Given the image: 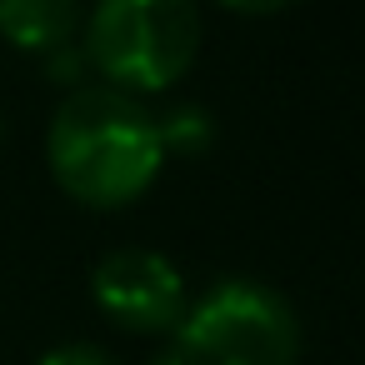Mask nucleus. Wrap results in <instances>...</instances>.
Wrapping results in <instances>:
<instances>
[{
    "label": "nucleus",
    "mask_w": 365,
    "mask_h": 365,
    "mask_svg": "<svg viewBox=\"0 0 365 365\" xmlns=\"http://www.w3.org/2000/svg\"><path fill=\"white\" fill-rule=\"evenodd\" d=\"M91 295L106 320L130 335H170L190 305L175 260L145 245H115L91 270Z\"/></svg>",
    "instance_id": "nucleus-4"
},
{
    "label": "nucleus",
    "mask_w": 365,
    "mask_h": 365,
    "mask_svg": "<svg viewBox=\"0 0 365 365\" xmlns=\"http://www.w3.org/2000/svg\"><path fill=\"white\" fill-rule=\"evenodd\" d=\"M36 365H115V355H106V350L91 345V340H66V345L46 350Z\"/></svg>",
    "instance_id": "nucleus-6"
},
{
    "label": "nucleus",
    "mask_w": 365,
    "mask_h": 365,
    "mask_svg": "<svg viewBox=\"0 0 365 365\" xmlns=\"http://www.w3.org/2000/svg\"><path fill=\"white\" fill-rule=\"evenodd\" d=\"M155 365H300V315L275 285L225 275L185 305Z\"/></svg>",
    "instance_id": "nucleus-2"
},
{
    "label": "nucleus",
    "mask_w": 365,
    "mask_h": 365,
    "mask_svg": "<svg viewBox=\"0 0 365 365\" xmlns=\"http://www.w3.org/2000/svg\"><path fill=\"white\" fill-rule=\"evenodd\" d=\"M46 160L71 200L91 210H120L140 200L165 165L160 115L125 91L81 86L51 115Z\"/></svg>",
    "instance_id": "nucleus-1"
},
{
    "label": "nucleus",
    "mask_w": 365,
    "mask_h": 365,
    "mask_svg": "<svg viewBox=\"0 0 365 365\" xmlns=\"http://www.w3.org/2000/svg\"><path fill=\"white\" fill-rule=\"evenodd\" d=\"M81 51L110 91H125L135 101L170 91L200 56V6L195 0H96Z\"/></svg>",
    "instance_id": "nucleus-3"
},
{
    "label": "nucleus",
    "mask_w": 365,
    "mask_h": 365,
    "mask_svg": "<svg viewBox=\"0 0 365 365\" xmlns=\"http://www.w3.org/2000/svg\"><path fill=\"white\" fill-rule=\"evenodd\" d=\"M81 31V0H0V41L31 51V56H56L71 46Z\"/></svg>",
    "instance_id": "nucleus-5"
},
{
    "label": "nucleus",
    "mask_w": 365,
    "mask_h": 365,
    "mask_svg": "<svg viewBox=\"0 0 365 365\" xmlns=\"http://www.w3.org/2000/svg\"><path fill=\"white\" fill-rule=\"evenodd\" d=\"M225 11H240V16H275L285 6H295V0H220Z\"/></svg>",
    "instance_id": "nucleus-7"
}]
</instances>
